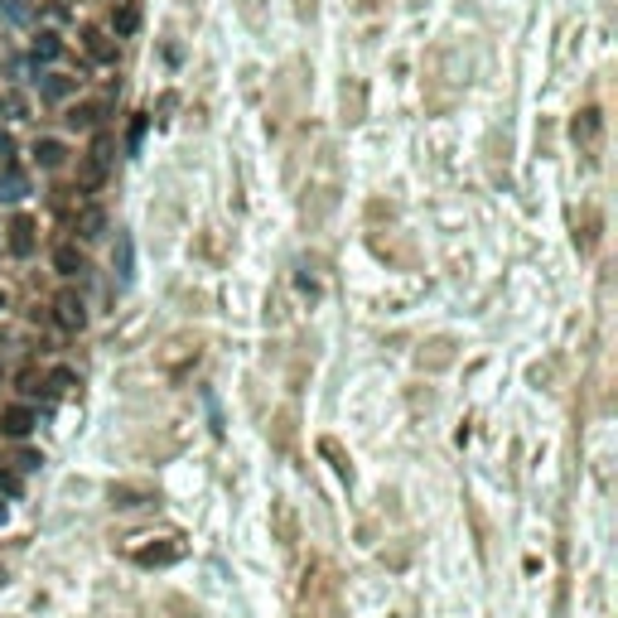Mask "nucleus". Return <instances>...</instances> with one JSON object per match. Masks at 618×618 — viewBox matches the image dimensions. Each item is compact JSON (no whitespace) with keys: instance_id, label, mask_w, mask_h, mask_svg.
I'll return each mask as SVG.
<instances>
[{"instance_id":"f257e3e1","label":"nucleus","mask_w":618,"mask_h":618,"mask_svg":"<svg viewBox=\"0 0 618 618\" xmlns=\"http://www.w3.org/2000/svg\"><path fill=\"white\" fill-rule=\"evenodd\" d=\"M54 324L68 329V334H78V329L88 324V305H82V295H73V290L54 295Z\"/></svg>"},{"instance_id":"f03ea898","label":"nucleus","mask_w":618,"mask_h":618,"mask_svg":"<svg viewBox=\"0 0 618 618\" xmlns=\"http://www.w3.org/2000/svg\"><path fill=\"white\" fill-rule=\"evenodd\" d=\"M34 425H39V415H34L29 406H5L0 411V435H10V439H25Z\"/></svg>"},{"instance_id":"7ed1b4c3","label":"nucleus","mask_w":618,"mask_h":618,"mask_svg":"<svg viewBox=\"0 0 618 618\" xmlns=\"http://www.w3.org/2000/svg\"><path fill=\"white\" fill-rule=\"evenodd\" d=\"M73 232L82 237V242H97V237L106 232V213H102L97 204H88V208H82V213H78V222H73Z\"/></svg>"},{"instance_id":"20e7f679","label":"nucleus","mask_w":618,"mask_h":618,"mask_svg":"<svg viewBox=\"0 0 618 618\" xmlns=\"http://www.w3.org/2000/svg\"><path fill=\"white\" fill-rule=\"evenodd\" d=\"M54 271L58 276H82V271H88V261H82V252L73 242H58L54 246Z\"/></svg>"},{"instance_id":"39448f33","label":"nucleus","mask_w":618,"mask_h":618,"mask_svg":"<svg viewBox=\"0 0 618 618\" xmlns=\"http://www.w3.org/2000/svg\"><path fill=\"white\" fill-rule=\"evenodd\" d=\"M112 29H116V39H130V34L140 29V5H136V0H121V5H116Z\"/></svg>"},{"instance_id":"423d86ee","label":"nucleus","mask_w":618,"mask_h":618,"mask_svg":"<svg viewBox=\"0 0 618 618\" xmlns=\"http://www.w3.org/2000/svg\"><path fill=\"white\" fill-rule=\"evenodd\" d=\"M10 252H15L20 261L34 256V222H29V218H15V222H10Z\"/></svg>"},{"instance_id":"0eeeda50","label":"nucleus","mask_w":618,"mask_h":618,"mask_svg":"<svg viewBox=\"0 0 618 618\" xmlns=\"http://www.w3.org/2000/svg\"><path fill=\"white\" fill-rule=\"evenodd\" d=\"M180 555H184V546L180 541H170V546H150V551H136V565H174V561H180Z\"/></svg>"},{"instance_id":"6e6552de","label":"nucleus","mask_w":618,"mask_h":618,"mask_svg":"<svg viewBox=\"0 0 618 618\" xmlns=\"http://www.w3.org/2000/svg\"><path fill=\"white\" fill-rule=\"evenodd\" d=\"M29 194V180L20 170H0V204H20Z\"/></svg>"},{"instance_id":"1a4fd4ad","label":"nucleus","mask_w":618,"mask_h":618,"mask_svg":"<svg viewBox=\"0 0 618 618\" xmlns=\"http://www.w3.org/2000/svg\"><path fill=\"white\" fill-rule=\"evenodd\" d=\"M73 92H78V78H63V73L39 78V97H49V102H63V97H73Z\"/></svg>"},{"instance_id":"9d476101","label":"nucleus","mask_w":618,"mask_h":618,"mask_svg":"<svg viewBox=\"0 0 618 618\" xmlns=\"http://www.w3.org/2000/svg\"><path fill=\"white\" fill-rule=\"evenodd\" d=\"M63 140H54V136H44V140H34V160H39V170H58L63 164Z\"/></svg>"},{"instance_id":"9b49d317","label":"nucleus","mask_w":618,"mask_h":618,"mask_svg":"<svg viewBox=\"0 0 618 618\" xmlns=\"http://www.w3.org/2000/svg\"><path fill=\"white\" fill-rule=\"evenodd\" d=\"M82 39H88V54H92V63H116V44L106 39V34H82Z\"/></svg>"},{"instance_id":"f8f14e48","label":"nucleus","mask_w":618,"mask_h":618,"mask_svg":"<svg viewBox=\"0 0 618 618\" xmlns=\"http://www.w3.org/2000/svg\"><path fill=\"white\" fill-rule=\"evenodd\" d=\"M58 54H63V39H58V34H39V39H34V63H54Z\"/></svg>"},{"instance_id":"ddd939ff","label":"nucleus","mask_w":618,"mask_h":618,"mask_svg":"<svg viewBox=\"0 0 618 618\" xmlns=\"http://www.w3.org/2000/svg\"><path fill=\"white\" fill-rule=\"evenodd\" d=\"M150 493L146 489H112V507H146Z\"/></svg>"},{"instance_id":"4468645a","label":"nucleus","mask_w":618,"mask_h":618,"mask_svg":"<svg viewBox=\"0 0 618 618\" xmlns=\"http://www.w3.org/2000/svg\"><path fill=\"white\" fill-rule=\"evenodd\" d=\"M0 112H5L10 121H20V116H25L29 106H25V97H20V92H0Z\"/></svg>"},{"instance_id":"2eb2a0df","label":"nucleus","mask_w":618,"mask_h":618,"mask_svg":"<svg viewBox=\"0 0 618 618\" xmlns=\"http://www.w3.org/2000/svg\"><path fill=\"white\" fill-rule=\"evenodd\" d=\"M78 180H82V188H97L102 180H106V170L97 160H82V170H78Z\"/></svg>"},{"instance_id":"dca6fc26","label":"nucleus","mask_w":618,"mask_h":618,"mask_svg":"<svg viewBox=\"0 0 618 618\" xmlns=\"http://www.w3.org/2000/svg\"><path fill=\"white\" fill-rule=\"evenodd\" d=\"M575 136H580V140H594V136H599V112H580Z\"/></svg>"},{"instance_id":"f3484780","label":"nucleus","mask_w":618,"mask_h":618,"mask_svg":"<svg viewBox=\"0 0 618 618\" xmlns=\"http://www.w3.org/2000/svg\"><path fill=\"white\" fill-rule=\"evenodd\" d=\"M92 121H97V106H73V112H68V126L73 130H88Z\"/></svg>"},{"instance_id":"a211bd4d","label":"nucleus","mask_w":618,"mask_h":618,"mask_svg":"<svg viewBox=\"0 0 618 618\" xmlns=\"http://www.w3.org/2000/svg\"><path fill=\"white\" fill-rule=\"evenodd\" d=\"M49 387H54V391L78 387V372H73V367H54V372H49Z\"/></svg>"},{"instance_id":"6ab92c4d","label":"nucleus","mask_w":618,"mask_h":618,"mask_svg":"<svg viewBox=\"0 0 618 618\" xmlns=\"http://www.w3.org/2000/svg\"><path fill=\"white\" fill-rule=\"evenodd\" d=\"M88 160H97L102 170H112V140H106V136H97V146H92V154H88Z\"/></svg>"},{"instance_id":"aec40b11","label":"nucleus","mask_w":618,"mask_h":618,"mask_svg":"<svg viewBox=\"0 0 618 618\" xmlns=\"http://www.w3.org/2000/svg\"><path fill=\"white\" fill-rule=\"evenodd\" d=\"M116 266H121V280H130V237H121V252H116Z\"/></svg>"},{"instance_id":"412c9836","label":"nucleus","mask_w":618,"mask_h":618,"mask_svg":"<svg viewBox=\"0 0 618 618\" xmlns=\"http://www.w3.org/2000/svg\"><path fill=\"white\" fill-rule=\"evenodd\" d=\"M10 154H15V136H10V130H0V160H10Z\"/></svg>"},{"instance_id":"4be33fe9","label":"nucleus","mask_w":618,"mask_h":618,"mask_svg":"<svg viewBox=\"0 0 618 618\" xmlns=\"http://www.w3.org/2000/svg\"><path fill=\"white\" fill-rule=\"evenodd\" d=\"M0 309H5V290H0Z\"/></svg>"},{"instance_id":"5701e85b","label":"nucleus","mask_w":618,"mask_h":618,"mask_svg":"<svg viewBox=\"0 0 618 618\" xmlns=\"http://www.w3.org/2000/svg\"><path fill=\"white\" fill-rule=\"evenodd\" d=\"M0 377H5V367H0Z\"/></svg>"}]
</instances>
